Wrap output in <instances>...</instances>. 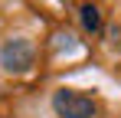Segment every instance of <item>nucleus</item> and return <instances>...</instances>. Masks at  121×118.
<instances>
[{
    "label": "nucleus",
    "instance_id": "f257e3e1",
    "mask_svg": "<svg viewBox=\"0 0 121 118\" xmlns=\"http://www.w3.org/2000/svg\"><path fill=\"white\" fill-rule=\"evenodd\" d=\"M33 56H36L33 43L23 39V36H13V39H7V43L0 46V66H3L7 72H26V69L33 66Z\"/></svg>",
    "mask_w": 121,
    "mask_h": 118
},
{
    "label": "nucleus",
    "instance_id": "f03ea898",
    "mask_svg": "<svg viewBox=\"0 0 121 118\" xmlns=\"http://www.w3.org/2000/svg\"><path fill=\"white\" fill-rule=\"evenodd\" d=\"M52 108L59 118H95V102L72 89H59L52 95Z\"/></svg>",
    "mask_w": 121,
    "mask_h": 118
},
{
    "label": "nucleus",
    "instance_id": "7ed1b4c3",
    "mask_svg": "<svg viewBox=\"0 0 121 118\" xmlns=\"http://www.w3.org/2000/svg\"><path fill=\"white\" fill-rule=\"evenodd\" d=\"M79 17H82V26H85L88 33H95V30L101 26V10H98V7H92V3H85V7H82Z\"/></svg>",
    "mask_w": 121,
    "mask_h": 118
}]
</instances>
